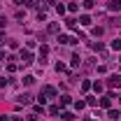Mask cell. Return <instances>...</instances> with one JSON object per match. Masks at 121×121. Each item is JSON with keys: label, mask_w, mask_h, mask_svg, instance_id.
<instances>
[{"label": "cell", "mask_w": 121, "mask_h": 121, "mask_svg": "<svg viewBox=\"0 0 121 121\" xmlns=\"http://www.w3.org/2000/svg\"><path fill=\"white\" fill-rule=\"evenodd\" d=\"M19 103H23V105H26V103H30V95H28V93H23V95H19Z\"/></svg>", "instance_id": "10"}, {"label": "cell", "mask_w": 121, "mask_h": 121, "mask_svg": "<svg viewBox=\"0 0 121 121\" xmlns=\"http://www.w3.org/2000/svg\"><path fill=\"white\" fill-rule=\"evenodd\" d=\"M63 119H65V121H72V119H75V114H72V112H63Z\"/></svg>", "instance_id": "12"}, {"label": "cell", "mask_w": 121, "mask_h": 121, "mask_svg": "<svg viewBox=\"0 0 121 121\" xmlns=\"http://www.w3.org/2000/svg\"><path fill=\"white\" fill-rule=\"evenodd\" d=\"M107 7H109V12H119L121 9V0H109Z\"/></svg>", "instance_id": "1"}, {"label": "cell", "mask_w": 121, "mask_h": 121, "mask_svg": "<svg viewBox=\"0 0 121 121\" xmlns=\"http://www.w3.org/2000/svg\"><path fill=\"white\" fill-rule=\"evenodd\" d=\"M68 9H70V12H77V9H79V5H77V2H70V7H68Z\"/></svg>", "instance_id": "17"}, {"label": "cell", "mask_w": 121, "mask_h": 121, "mask_svg": "<svg viewBox=\"0 0 121 121\" xmlns=\"http://www.w3.org/2000/svg\"><path fill=\"white\" fill-rule=\"evenodd\" d=\"M93 89H95V93H100V91H103V84H100V82H95V84H93Z\"/></svg>", "instance_id": "16"}, {"label": "cell", "mask_w": 121, "mask_h": 121, "mask_svg": "<svg viewBox=\"0 0 121 121\" xmlns=\"http://www.w3.org/2000/svg\"><path fill=\"white\" fill-rule=\"evenodd\" d=\"M75 107H77V109H84V107H86V103H84V100H77Z\"/></svg>", "instance_id": "14"}, {"label": "cell", "mask_w": 121, "mask_h": 121, "mask_svg": "<svg viewBox=\"0 0 121 121\" xmlns=\"http://www.w3.org/2000/svg\"><path fill=\"white\" fill-rule=\"evenodd\" d=\"M49 114H51V117H56V114H58V107H56V105L49 107Z\"/></svg>", "instance_id": "15"}, {"label": "cell", "mask_w": 121, "mask_h": 121, "mask_svg": "<svg viewBox=\"0 0 121 121\" xmlns=\"http://www.w3.org/2000/svg\"><path fill=\"white\" fill-rule=\"evenodd\" d=\"M119 103H121V95H119Z\"/></svg>", "instance_id": "19"}, {"label": "cell", "mask_w": 121, "mask_h": 121, "mask_svg": "<svg viewBox=\"0 0 121 121\" xmlns=\"http://www.w3.org/2000/svg\"><path fill=\"white\" fill-rule=\"evenodd\" d=\"M107 84H109V86H121V75H112Z\"/></svg>", "instance_id": "3"}, {"label": "cell", "mask_w": 121, "mask_h": 121, "mask_svg": "<svg viewBox=\"0 0 121 121\" xmlns=\"http://www.w3.org/2000/svg\"><path fill=\"white\" fill-rule=\"evenodd\" d=\"M21 60H23V65L33 63V54H30V51H21Z\"/></svg>", "instance_id": "4"}, {"label": "cell", "mask_w": 121, "mask_h": 121, "mask_svg": "<svg viewBox=\"0 0 121 121\" xmlns=\"http://www.w3.org/2000/svg\"><path fill=\"white\" fill-rule=\"evenodd\" d=\"M112 98H114L112 93H109V95H105V98L100 100V105H103V107H112Z\"/></svg>", "instance_id": "6"}, {"label": "cell", "mask_w": 121, "mask_h": 121, "mask_svg": "<svg viewBox=\"0 0 121 121\" xmlns=\"http://www.w3.org/2000/svg\"><path fill=\"white\" fill-rule=\"evenodd\" d=\"M56 95V89L54 86H44V93H42V98H54Z\"/></svg>", "instance_id": "5"}, {"label": "cell", "mask_w": 121, "mask_h": 121, "mask_svg": "<svg viewBox=\"0 0 121 121\" xmlns=\"http://www.w3.org/2000/svg\"><path fill=\"white\" fill-rule=\"evenodd\" d=\"M70 105V95H60V107Z\"/></svg>", "instance_id": "9"}, {"label": "cell", "mask_w": 121, "mask_h": 121, "mask_svg": "<svg viewBox=\"0 0 121 121\" xmlns=\"http://www.w3.org/2000/svg\"><path fill=\"white\" fill-rule=\"evenodd\" d=\"M33 82H35V77H33V75H28V77H23V84H26V86H30V84H33Z\"/></svg>", "instance_id": "11"}, {"label": "cell", "mask_w": 121, "mask_h": 121, "mask_svg": "<svg viewBox=\"0 0 121 121\" xmlns=\"http://www.w3.org/2000/svg\"><path fill=\"white\" fill-rule=\"evenodd\" d=\"M112 49L114 51H121V40H112Z\"/></svg>", "instance_id": "8"}, {"label": "cell", "mask_w": 121, "mask_h": 121, "mask_svg": "<svg viewBox=\"0 0 121 121\" xmlns=\"http://www.w3.org/2000/svg\"><path fill=\"white\" fill-rule=\"evenodd\" d=\"M58 42H60V44H75L77 40H75V37H68V35H58Z\"/></svg>", "instance_id": "2"}, {"label": "cell", "mask_w": 121, "mask_h": 121, "mask_svg": "<svg viewBox=\"0 0 121 121\" xmlns=\"http://www.w3.org/2000/svg\"><path fill=\"white\" fill-rule=\"evenodd\" d=\"M79 23H82V26H91V16L89 14H82V16H79Z\"/></svg>", "instance_id": "7"}, {"label": "cell", "mask_w": 121, "mask_h": 121, "mask_svg": "<svg viewBox=\"0 0 121 121\" xmlns=\"http://www.w3.org/2000/svg\"><path fill=\"white\" fill-rule=\"evenodd\" d=\"M91 89V82H82V91H84V93H86V91Z\"/></svg>", "instance_id": "13"}, {"label": "cell", "mask_w": 121, "mask_h": 121, "mask_svg": "<svg viewBox=\"0 0 121 121\" xmlns=\"http://www.w3.org/2000/svg\"><path fill=\"white\" fill-rule=\"evenodd\" d=\"M2 56H5V51H2V49H0V58H2Z\"/></svg>", "instance_id": "18"}]
</instances>
